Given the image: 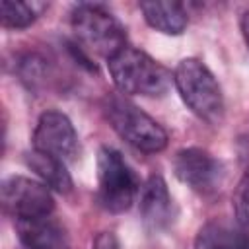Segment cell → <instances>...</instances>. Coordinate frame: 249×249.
Instances as JSON below:
<instances>
[{
  "instance_id": "6da1fadb",
  "label": "cell",
  "mask_w": 249,
  "mask_h": 249,
  "mask_svg": "<svg viewBox=\"0 0 249 249\" xmlns=\"http://www.w3.org/2000/svg\"><path fill=\"white\" fill-rule=\"evenodd\" d=\"M107 68L117 89L126 95L160 97L167 93L173 82V76L165 66L130 45L113 54L107 60Z\"/></svg>"
},
{
  "instance_id": "7a4b0ae2",
  "label": "cell",
  "mask_w": 249,
  "mask_h": 249,
  "mask_svg": "<svg viewBox=\"0 0 249 249\" xmlns=\"http://www.w3.org/2000/svg\"><path fill=\"white\" fill-rule=\"evenodd\" d=\"M173 84L185 105L208 123L224 117V95L218 80L198 58H183L173 70Z\"/></svg>"
},
{
  "instance_id": "3957f363",
  "label": "cell",
  "mask_w": 249,
  "mask_h": 249,
  "mask_svg": "<svg viewBox=\"0 0 249 249\" xmlns=\"http://www.w3.org/2000/svg\"><path fill=\"white\" fill-rule=\"evenodd\" d=\"M70 25L82 49L107 60L126 47L123 23L99 4H78L70 14Z\"/></svg>"
},
{
  "instance_id": "277c9868",
  "label": "cell",
  "mask_w": 249,
  "mask_h": 249,
  "mask_svg": "<svg viewBox=\"0 0 249 249\" xmlns=\"http://www.w3.org/2000/svg\"><path fill=\"white\" fill-rule=\"evenodd\" d=\"M103 113L113 130L132 148L144 154H156L165 150L167 132L163 130V126L128 99L121 95L105 97Z\"/></svg>"
},
{
  "instance_id": "5b68a950",
  "label": "cell",
  "mask_w": 249,
  "mask_h": 249,
  "mask_svg": "<svg viewBox=\"0 0 249 249\" xmlns=\"http://www.w3.org/2000/svg\"><path fill=\"white\" fill-rule=\"evenodd\" d=\"M138 193V179L121 152L103 146L97 154V198L99 204L113 214L132 206Z\"/></svg>"
},
{
  "instance_id": "8992f818",
  "label": "cell",
  "mask_w": 249,
  "mask_h": 249,
  "mask_svg": "<svg viewBox=\"0 0 249 249\" xmlns=\"http://www.w3.org/2000/svg\"><path fill=\"white\" fill-rule=\"evenodd\" d=\"M2 206L16 220H31L51 216L54 198L45 183L23 175H12L2 181Z\"/></svg>"
},
{
  "instance_id": "52a82bcc",
  "label": "cell",
  "mask_w": 249,
  "mask_h": 249,
  "mask_svg": "<svg viewBox=\"0 0 249 249\" xmlns=\"http://www.w3.org/2000/svg\"><path fill=\"white\" fill-rule=\"evenodd\" d=\"M173 171L181 183L200 195H212L224 179L222 163L200 148H183L173 158Z\"/></svg>"
},
{
  "instance_id": "ba28073f",
  "label": "cell",
  "mask_w": 249,
  "mask_h": 249,
  "mask_svg": "<svg viewBox=\"0 0 249 249\" xmlns=\"http://www.w3.org/2000/svg\"><path fill=\"white\" fill-rule=\"evenodd\" d=\"M33 150L72 161L78 154V134L72 121L60 111H45L33 130Z\"/></svg>"
},
{
  "instance_id": "9c48e42d",
  "label": "cell",
  "mask_w": 249,
  "mask_h": 249,
  "mask_svg": "<svg viewBox=\"0 0 249 249\" xmlns=\"http://www.w3.org/2000/svg\"><path fill=\"white\" fill-rule=\"evenodd\" d=\"M16 231L25 249H68V233L51 216L16 220Z\"/></svg>"
},
{
  "instance_id": "30bf717a",
  "label": "cell",
  "mask_w": 249,
  "mask_h": 249,
  "mask_svg": "<svg viewBox=\"0 0 249 249\" xmlns=\"http://www.w3.org/2000/svg\"><path fill=\"white\" fill-rule=\"evenodd\" d=\"M140 216L152 230H161L171 222L173 204L161 175H150L140 189Z\"/></svg>"
},
{
  "instance_id": "8fae6325",
  "label": "cell",
  "mask_w": 249,
  "mask_h": 249,
  "mask_svg": "<svg viewBox=\"0 0 249 249\" xmlns=\"http://www.w3.org/2000/svg\"><path fill=\"white\" fill-rule=\"evenodd\" d=\"M195 249H249V231L241 224L210 220L198 230Z\"/></svg>"
},
{
  "instance_id": "7c38bea8",
  "label": "cell",
  "mask_w": 249,
  "mask_h": 249,
  "mask_svg": "<svg viewBox=\"0 0 249 249\" xmlns=\"http://www.w3.org/2000/svg\"><path fill=\"white\" fill-rule=\"evenodd\" d=\"M140 10L144 14L146 23L165 35H181L189 23L185 6L175 0L140 2Z\"/></svg>"
},
{
  "instance_id": "4fadbf2b",
  "label": "cell",
  "mask_w": 249,
  "mask_h": 249,
  "mask_svg": "<svg viewBox=\"0 0 249 249\" xmlns=\"http://www.w3.org/2000/svg\"><path fill=\"white\" fill-rule=\"evenodd\" d=\"M25 163L31 167V171L39 175L41 183H45L49 189H54L62 195L72 191V177L62 160L43 154L39 150H31L25 154Z\"/></svg>"
},
{
  "instance_id": "5bb4252c",
  "label": "cell",
  "mask_w": 249,
  "mask_h": 249,
  "mask_svg": "<svg viewBox=\"0 0 249 249\" xmlns=\"http://www.w3.org/2000/svg\"><path fill=\"white\" fill-rule=\"evenodd\" d=\"M45 8L43 4H29V2H16V0H2L0 4V19L6 29H25L29 27L39 12Z\"/></svg>"
},
{
  "instance_id": "9a60e30c",
  "label": "cell",
  "mask_w": 249,
  "mask_h": 249,
  "mask_svg": "<svg viewBox=\"0 0 249 249\" xmlns=\"http://www.w3.org/2000/svg\"><path fill=\"white\" fill-rule=\"evenodd\" d=\"M233 212L237 224L249 228V169L241 175L235 191H233Z\"/></svg>"
},
{
  "instance_id": "2e32d148",
  "label": "cell",
  "mask_w": 249,
  "mask_h": 249,
  "mask_svg": "<svg viewBox=\"0 0 249 249\" xmlns=\"http://www.w3.org/2000/svg\"><path fill=\"white\" fill-rule=\"evenodd\" d=\"M93 249H121V245L113 231H101L93 241Z\"/></svg>"
},
{
  "instance_id": "e0dca14e",
  "label": "cell",
  "mask_w": 249,
  "mask_h": 249,
  "mask_svg": "<svg viewBox=\"0 0 249 249\" xmlns=\"http://www.w3.org/2000/svg\"><path fill=\"white\" fill-rule=\"evenodd\" d=\"M239 25H241V33H243V39L249 47V10H245L241 14V19H239Z\"/></svg>"
}]
</instances>
